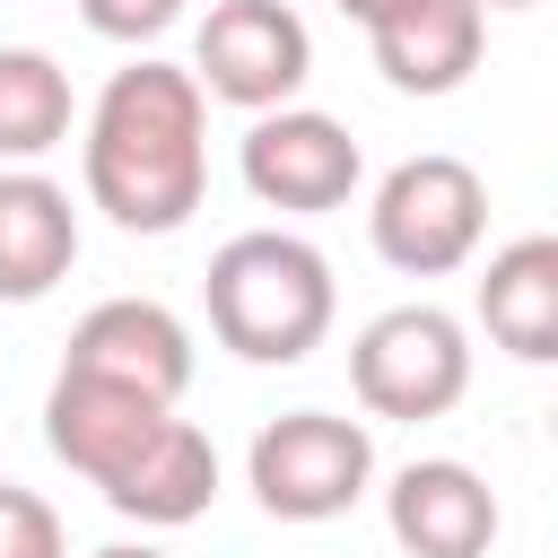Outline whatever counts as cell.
<instances>
[{"mask_svg":"<svg viewBox=\"0 0 558 558\" xmlns=\"http://www.w3.org/2000/svg\"><path fill=\"white\" fill-rule=\"evenodd\" d=\"M366 235H375V253H384L401 279H445V270H462V262L480 253V235H488V183H480L462 157H445V148L401 157V166L375 183V201H366Z\"/></svg>","mask_w":558,"mask_h":558,"instance_id":"3957f363","label":"cell"},{"mask_svg":"<svg viewBox=\"0 0 558 558\" xmlns=\"http://www.w3.org/2000/svg\"><path fill=\"white\" fill-rule=\"evenodd\" d=\"M61 366L70 375H96V384H131V392H148V401L174 410L183 384H192V331L157 296H105V305L78 314Z\"/></svg>","mask_w":558,"mask_h":558,"instance_id":"ba28073f","label":"cell"},{"mask_svg":"<svg viewBox=\"0 0 558 558\" xmlns=\"http://www.w3.org/2000/svg\"><path fill=\"white\" fill-rule=\"evenodd\" d=\"M78 262V209L52 174L0 166V305H35Z\"/></svg>","mask_w":558,"mask_h":558,"instance_id":"7c38bea8","label":"cell"},{"mask_svg":"<svg viewBox=\"0 0 558 558\" xmlns=\"http://www.w3.org/2000/svg\"><path fill=\"white\" fill-rule=\"evenodd\" d=\"M349 392L375 418H445L471 392V331L445 305H384L349 340Z\"/></svg>","mask_w":558,"mask_h":558,"instance_id":"277c9868","label":"cell"},{"mask_svg":"<svg viewBox=\"0 0 558 558\" xmlns=\"http://www.w3.org/2000/svg\"><path fill=\"white\" fill-rule=\"evenodd\" d=\"M209 331L218 349H235L244 366H296L323 349L331 314H340V288H331V262L288 235V227H244L209 253Z\"/></svg>","mask_w":558,"mask_h":558,"instance_id":"7a4b0ae2","label":"cell"},{"mask_svg":"<svg viewBox=\"0 0 558 558\" xmlns=\"http://www.w3.org/2000/svg\"><path fill=\"white\" fill-rule=\"evenodd\" d=\"M78 17H87L105 44H157V35L183 17V0H78Z\"/></svg>","mask_w":558,"mask_h":558,"instance_id":"e0dca14e","label":"cell"},{"mask_svg":"<svg viewBox=\"0 0 558 558\" xmlns=\"http://www.w3.org/2000/svg\"><path fill=\"white\" fill-rule=\"evenodd\" d=\"M471 9H480V17H488V9H541V0H471Z\"/></svg>","mask_w":558,"mask_h":558,"instance_id":"ffe728a7","label":"cell"},{"mask_svg":"<svg viewBox=\"0 0 558 558\" xmlns=\"http://www.w3.org/2000/svg\"><path fill=\"white\" fill-rule=\"evenodd\" d=\"M244 192L262 201V209H296V218H323V209H340L349 192H357V174H366V157H357V140H349V122H331V113H314V105H279V113H253V131H244Z\"/></svg>","mask_w":558,"mask_h":558,"instance_id":"52a82bcc","label":"cell"},{"mask_svg":"<svg viewBox=\"0 0 558 558\" xmlns=\"http://www.w3.org/2000/svg\"><path fill=\"white\" fill-rule=\"evenodd\" d=\"M78 166H87V201L122 235L192 227V209L209 192V96L192 87V70H174V61L113 70L105 96L87 105Z\"/></svg>","mask_w":558,"mask_h":558,"instance_id":"6da1fadb","label":"cell"},{"mask_svg":"<svg viewBox=\"0 0 558 558\" xmlns=\"http://www.w3.org/2000/svg\"><path fill=\"white\" fill-rule=\"evenodd\" d=\"M96 558H166V549H148V541H113V549H96Z\"/></svg>","mask_w":558,"mask_h":558,"instance_id":"ac0fdd59","label":"cell"},{"mask_svg":"<svg viewBox=\"0 0 558 558\" xmlns=\"http://www.w3.org/2000/svg\"><path fill=\"white\" fill-rule=\"evenodd\" d=\"M340 9H349V17H357V26H366V17H384V9H392V0H340Z\"/></svg>","mask_w":558,"mask_h":558,"instance_id":"d6986e66","label":"cell"},{"mask_svg":"<svg viewBox=\"0 0 558 558\" xmlns=\"http://www.w3.org/2000/svg\"><path fill=\"white\" fill-rule=\"evenodd\" d=\"M480 44H488V17L471 0H392L384 17H366V52L401 96H453L480 70Z\"/></svg>","mask_w":558,"mask_h":558,"instance_id":"8fae6325","label":"cell"},{"mask_svg":"<svg viewBox=\"0 0 558 558\" xmlns=\"http://www.w3.org/2000/svg\"><path fill=\"white\" fill-rule=\"evenodd\" d=\"M384 532L410 549V558H488L497 541V488L471 471V462H401L392 488H384Z\"/></svg>","mask_w":558,"mask_h":558,"instance_id":"9c48e42d","label":"cell"},{"mask_svg":"<svg viewBox=\"0 0 558 558\" xmlns=\"http://www.w3.org/2000/svg\"><path fill=\"white\" fill-rule=\"evenodd\" d=\"M366 480H375V436L340 410H288L244 453V488L279 523H331L366 497Z\"/></svg>","mask_w":558,"mask_h":558,"instance_id":"5b68a950","label":"cell"},{"mask_svg":"<svg viewBox=\"0 0 558 558\" xmlns=\"http://www.w3.org/2000/svg\"><path fill=\"white\" fill-rule=\"evenodd\" d=\"M70 70L35 44H0V166H35L70 140Z\"/></svg>","mask_w":558,"mask_h":558,"instance_id":"9a60e30c","label":"cell"},{"mask_svg":"<svg viewBox=\"0 0 558 558\" xmlns=\"http://www.w3.org/2000/svg\"><path fill=\"white\" fill-rule=\"evenodd\" d=\"M122 523H148V532H174V523H192V514H209V497H218V445L192 427V418H166L105 488H96Z\"/></svg>","mask_w":558,"mask_h":558,"instance_id":"4fadbf2b","label":"cell"},{"mask_svg":"<svg viewBox=\"0 0 558 558\" xmlns=\"http://www.w3.org/2000/svg\"><path fill=\"white\" fill-rule=\"evenodd\" d=\"M314 78V35L288 0H218L192 35V87L235 113H279Z\"/></svg>","mask_w":558,"mask_h":558,"instance_id":"8992f818","label":"cell"},{"mask_svg":"<svg viewBox=\"0 0 558 558\" xmlns=\"http://www.w3.org/2000/svg\"><path fill=\"white\" fill-rule=\"evenodd\" d=\"M480 323L506 357L549 366L558 357V235H514L480 270Z\"/></svg>","mask_w":558,"mask_h":558,"instance_id":"5bb4252c","label":"cell"},{"mask_svg":"<svg viewBox=\"0 0 558 558\" xmlns=\"http://www.w3.org/2000/svg\"><path fill=\"white\" fill-rule=\"evenodd\" d=\"M0 558H70V532H61L52 497L0 480Z\"/></svg>","mask_w":558,"mask_h":558,"instance_id":"2e32d148","label":"cell"},{"mask_svg":"<svg viewBox=\"0 0 558 558\" xmlns=\"http://www.w3.org/2000/svg\"><path fill=\"white\" fill-rule=\"evenodd\" d=\"M174 410L166 401H148V392H131V384H96V375H52V392H44V445L87 480V488H105L157 427H166Z\"/></svg>","mask_w":558,"mask_h":558,"instance_id":"30bf717a","label":"cell"}]
</instances>
